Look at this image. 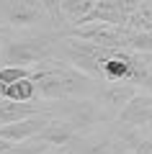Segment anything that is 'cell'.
<instances>
[{"mask_svg": "<svg viewBox=\"0 0 152 154\" xmlns=\"http://www.w3.org/2000/svg\"><path fill=\"white\" fill-rule=\"evenodd\" d=\"M26 77H34L31 72H28V67H3L0 69V80L8 85L18 82V80H26Z\"/></svg>", "mask_w": 152, "mask_h": 154, "instance_id": "5bb4252c", "label": "cell"}, {"mask_svg": "<svg viewBox=\"0 0 152 154\" xmlns=\"http://www.w3.org/2000/svg\"><path fill=\"white\" fill-rule=\"evenodd\" d=\"M147 64H150V72H152V54H147Z\"/></svg>", "mask_w": 152, "mask_h": 154, "instance_id": "ffe728a7", "label": "cell"}, {"mask_svg": "<svg viewBox=\"0 0 152 154\" xmlns=\"http://www.w3.org/2000/svg\"><path fill=\"white\" fill-rule=\"evenodd\" d=\"M41 5L47 8V13L57 23H65V18H62V0H41Z\"/></svg>", "mask_w": 152, "mask_h": 154, "instance_id": "9a60e30c", "label": "cell"}, {"mask_svg": "<svg viewBox=\"0 0 152 154\" xmlns=\"http://www.w3.org/2000/svg\"><path fill=\"white\" fill-rule=\"evenodd\" d=\"M49 57H52V46L44 36L21 38V41H13L3 49V62H8V67H28L49 59Z\"/></svg>", "mask_w": 152, "mask_h": 154, "instance_id": "7a4b0ae2", "label": "cell"}, {"mask_svg": "<svg viewBox=\"0 0 152 154\" xmlns=\"http://www.w3.org/2000/svg\"><path fill=\"white\" fill-rule=\"evenodd\" d=\"M5 95H8V82L0 80V98H5Z\"/></svg>", "mask_w": 152, "mask_h": 154, "instance_id": "d6986e66", "label": "cell"}, {"mask_svg": "<svg viewBox=\"0 0 152 154\" xmlns=\"http://www.w3.org/2000/svg\"><path fill=\"white\" fill-rule=\"evenodd\" d=\"M36 139L44 141V144H49V146H70V144L77 139V131L65 121V118H52L49 126L44 128Z\"/></svg>", "mask_w": 152, "mask_h": 154, "instance_id": "8992f818", "label": "cell"}, {"mask_svg": "<svg viewBox=\"0 0 152 154\" xmlns=\"http://www.w3.org/2000/svg\"><path fill=\"white\" fill-rule=\"evenodd\" d=\"M11 146H16V144H11V141H5V139H0V154H5Z\"/></svg>", "mask_w": 152, "mask_h": 154, "instance_id": "ac0fdd59", "label": "cell"}, {"mask_svg": "<svg viewBox=\"0 0 152 154\" xmlns=\"http://www.w3.org/2000/svg\"><path fill=\"white\" fill-rule=\"evenodd\" d=\"M49 118L47 113H39V116H31L26 121H18V123H5L0 126V139H5L11 144H23V141H31L36 139L44 128L49 126Z\"/></svg>", "mask_w": 152, "mask_h": 154, "instance_id": "3957f363", "label": "cell"}, {"mask_svg": "<svg viewBox=\"0 0 152 154\" xmlns=\"http://www.w3.org/2000/svg\"><path fill=\"white\" fill-rule=\"evenodd\" d=\"M47 8L41 5V0H11L8 3V23L13 26H31L39 23Z\"/></svg>", "mask_w": 152, "mask_h": 154, "instance_id": "5b68a950", "label": "cell"}, {"mask_svg": "<svg viewBox=\"0 0 152 154\" xmlns=\"http://www.w3.org/2000/svg\"><path fill=\"white\" fill-rule=\"evenodd\" d=\"M34 95H36V75L26 77V80H18V82H13V85H8V95H5V98L18 100V103H28Z\"/></svg>", "mask_w": 152, "mask_h": 154, "instance_id": "8fae6325", "label": "cell"}, {"mask_svg": "<svg viewBox=\"0 0 152 154\" xmlns=\"http://www.w3.org/2000/svg\"><path fill=\"white\" fill-rule=\"evenodd\" d=\"M126 49L137 54H152V31H131L126 38Z\"/></svg>", "mask_w": 152, "mask_h": 154, "instance_id": "7c38bea8", "label": "cell"}, {"mask_svg": "<svg viewBox=\"0 0 152 154\" xmlns=\"http://www.w3.org/2000/svg\"><path fill=\"white\" fill-rule=\"evenodd\" d=\"M44 154H77V152H75V146L70 144V146H54V149H47Z\"/></svg>", "mask_w": 152, "mask_h": 154, "instance_id": "e0dca14e", "label": "cell"}, {"mask_svg": "<svg viewBox=\"0 0 152 154\" xmlns=\"http://www.w3.org/2000/svg\"><path fill=\"white\" fill-rule=\"evenodd\" d=\"M137 93H139V88H137L134 82H131V85H108V88L103 90V95H101V98H103L106 108L114 110V113L119 116L121 110L129 105V100L134 98Z\"/></svg>", "mask_w": 152, "mask_h": 154, "instance_id": "9c48e42d", "label": "cell"}, {"mask_svg": "<svg viewBox=\"0 0 152 154\" xmlns=\"http://www.w3.org/2000/svg\"><path fill=\"white\" fill-rule=\"evenodd\" d=\"M95 21H101V23H116V26H126V16H124V11L119 8V3H116V0H98L95 8H93V11L88 13V16L82 18L77 26H82V23H95Z\"/></svg>", "mask_w": 152, "mask_h": 154, "instance_id": "52a82bcc", "label": "cell"}, {"mask_svg": "<svg viewBox=\"0 0 152 154\" xmlns=\"http://www.w3.org/2000/svg\"><path fill=\"white\" fill-rule=\"evenodd\" d=\"M67 36H75L80 41H90L98 46H108V49H126V38H129V28L116 26V23H82V26H72Z\"/></svg>", "mask_w": 152, "mask_h": 154, "instance_id": "6da1fadb", "label": "cell"}, {"mask_svg": "<svg viewBox=\"0 0 152 154\" xmlns=\"http://www.w3.org/2000/svg\"><path fill=\"white\" fill-rule=\"evenodd\" d=\"M95 3L98 0H62V18H65V21H72L77 26V23L95 8Z\"/></svg>", "mask_w": 152, "mask_h": 154, "instance_id": "30bf717a", "label": "cell"}, {"mask_svg": "<svg viewBox=\"0 0 152 154\" xmlns=\"http://www.w3.org/2000/svg\"><path fill=\"white\" fill-rule=\"evenodd\" d=\"M131 54L129 49H119L108 62H103V80L106 82H119V80H129L131 72Z\"/></svg>", "mask_w": 152, "mask_h": 154, "instance_id": "ba28073f", "label": "cell"}, {"mask_svg": "<svg viewBox=\"0 0 152 154\" xmlns=\"http://www.w3.org/2000/svg\"><path fill=\"white\" fill-rule=\"evenodd\" d=\"M116 3H119V8L124 11V16L129 18L131 13H137L139 8H144L147 3H150V0H116Z\"/></svg>", "mask_w": 152, "mask_h": 154, "instance_id": "2e32d148", "label": "cell"}, {"mask_svg": "<svg viewBox=\"0 0 152 154\" xmlns=\"http://www.w3.org/2000/svg\"><path fill=\"white\" fill-rule=\"evenodd\" d=\"M150 121H152V93L139 90L129 100V105L119 113V123L124 128H142V126H150Z\"/></svg>", "mask_w": 152, "mask_h": 154, "instance_id": "277c9868", "label": "cell"}, {"mask_svg": "<svg viewBox=\"0 0 152 154\" xmlns=\"http://www.w3.org/2000/svg\"><path fill=\"white\" fill-rule=\"evenodd\" d=\"M49 149V144H44V141H39V139H31V144H16V146H11L5 154H44Z\"/></svg>", "mask_w": 152, "mask_h": 154, "instance_id": "4fadbf2b", "label": "cell"}, {"mask_svg": "<svg viewBox=\"0 0 152 154\" xmlns=\"http://www.w3.org/2000/svg\"><path fill=\"white\" fill-rule=\"evenodd\" d=\"M119 154H137V152H131V149H126V152H119Z\"/></svg>", "mask_w": 152, "mask_h": 154, "instance_id": "44dd1931", "label": "cell"}]
</instances>
